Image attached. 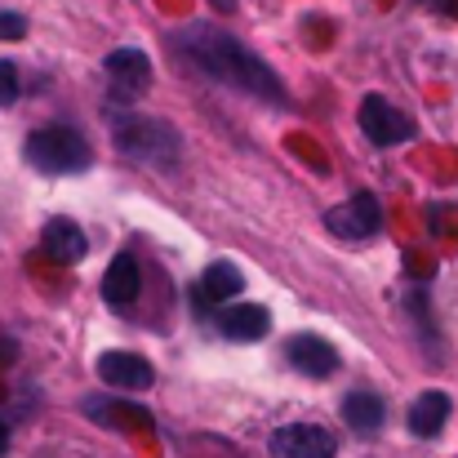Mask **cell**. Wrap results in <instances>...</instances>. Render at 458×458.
<instances>
[{"label": "cell", "mask_w": 458, "mask_h": 458, "mask_svg": "<svg viewBox=\"0 0 458 458\" xmlns=\"http://www.w3.org/2000/svg\"><path fill=\"white\" fill-rule=\"evenodd\" d=\"M437 4H445V13H454L458 18V0H437Z\"/></svg>", "instance_id": "21"}, {"label": "cell", "mask_w": 458, "mask_h": 458, "mask_svg": "<svg viewBox=\"0 0 458 458\" xmlns=\"http://www.w3.org/2000/svg\"><path fill=\"white\" fill-rule=\"evenodd\" d=\"M285 360L303 374V378H334L338 374V347L334 343H325L320 334H294L290 343H285Z\"/></svg>", "instance_id": "8"}, {"label": "cell", "mask_w": 458, "mask_h": 458, "mask_svg": "<svg viewBox=\"0 0 458 458\" xmlns=\"http://www.w3.org/2000/svg\"><path fill=\"white\" fill-rule=\"evenodd\" d=\"M272 454L276 458H334L338 437L320 423H290L272 432Z\"/></svg>", "instance_id": "7"}, {"label": "cell", "mask_w": 458, "mask_h": 458, "mask_svg": "<svg viewBox=\"0 0 458 458\" xmlns=\"http://www.w3.org/2000/svg\"><path fill=\"white\" fill-rule=\"evenodd\" d=\"M103 72L112 76V94L116 103H134L148 85H152V58L134 45H121L103 58Z\"/></svg>", "instance_id": "6"}, {"label": "cell", "mask_w": 458, "mask_h": 458, "mask_svg": "<svg viewBox=\"0 0 458 458\" xmlns=\"http://www.w3.org/2000/svg\"><path fill=\"white\" fill-rule=\"evenodd\" d=\"M174 54H182L191 67H200L209 81L227 85V89H241L250 98H263V103H285V85L281 76L241 40L232 36L227 27L218 22H182L174 36H169Z\"/></svg>", "instance_id": "1"}, {"label": "cell", "mask_w": 458, "mask_h": 458, "mask_svg": "<svg viewBox=\"0 0 458 458\" xmlns=\"http://www.w3.org/2000/svg\"><path fill=\"white\" fill-rule=\"evenodd\" d=\"M18 94H22V81H18V67H13L9 58H0V107H9V103H18Z\"/></svg>", "instance_id": "17"}, {"label": "cell", "mask_w": 458, "mask_h": 458, "mask_svg": "<svg viewBox=\"0 0 458 458\" xmlns=\"http://www.w3.org/2000/svg\"><path fill=\"white\" fill-rule=\"evenodd\" d=\"M445 419H450V392H441V387H432V392H423L414 405H410V432L414 437H437L441 428H445Z\"/></svg>", "instance_id": "16"}, {"label": "cell", "mask_w": 458, "mask_h": 458, "mask_svg": "<svg viewBox=\"0 0 458 458\" xmlns=\"http://www.w3.org/2000/svg\"><path fill=\"white\" fill-rule=\"evenodd\" d=\"M139 294H143V272H139V263H134L130 254H116V259L107 263V272H103V303L116 307V311H130Z\"/></svg>", "instance_id": "12"}, {"label": "cell", "mask_w": 458, "mask_h": 458, "mask_svg": "<svg viewBox=\"0 0 458 458\" xmlns=\"http://www.w3.org/2000/svg\"><path fill=\"white\" fill-rule=\"evenodd\" d=\"M40 250H45L54 263L72 267V263H81V259L89 254V236L81 232V223L54 218V223H45V232H40Z\"/></svg>", "instance_id": "13"}, {"label": "cell", "mask_w": 458, "mask_h": 458, "mask_svg": "<svg viewBox=\"0 0 458 458\" xmlns=\"http://www.w3.org/2000/svg\"><path fill=\"white\" fill-rule=\"evenodd\" d=\"M85 414L103 428H134V432H156V419L143 405H130V401H103V396H89L85 401Z\"/></svg>", "instance_id": "14"}, {"label": "cell", "mask_w": 458, "mask_h": 458, "mask_svg": "<svg viewBox=\"0 0 458 458\" xmlns=\"http://www.w3.org/2000/svg\"><path fill=\"white\" fill-rule=\"evenodd\" d=\"M209 9H218V13H236V0H205Z\"/></svg>", "instance_id": "19"}, {"label": "cell", "mask_w": 458, "mask_h": 458, "mask_svg": "<svg viewBox=\"0 0 458 458\" xmlns=\"http://www.w3.org/2000/svg\"><path fill=\"white\" fill-rule=\"evenodd\" d=\"M320 223H325V232L338 236V241H374V236L383 232V205H378L374 191H356V196H347L343 205L325 209Z\"/></svg>", "instance_id": "5"}, {"label": "cell", "mask_w": 458, "mask_h": 458, "mask_svg": "<svg viewBox=\"0 0 458 458\" xmlns=\"http://www.w3.org/2000/svg\"><path fill=\"white\" fill-rule=\"evenodd\" d=\"M356 121H360V134L374 143V148H396V143H410L419 134L414 116H405L396 103H387L383 94H365L360 107H356Z\"/></svg>", "instance_id": "4"}, {"label": "cell", "mask_w": 458, "mask_h": 458, "mask_svg": "<svg viewBox=\"0 0 458 458\" xmlns=\"http://www.w3.org/2000/svg\"><path fill=\"white\" fill-rule=\"evenodd\" d=\"M4 450H9V428L0 423V454H4Z\"/></svg>", "instance_id": "20"}, {"label": "cell", "mask_w": 458, "mask_h": 458, "mask_svg": "<svg viewBox=\"0 0 458 458\" xmlns=\"http://www.w3.org/2000/svg\"><path fill=\"white\" fill-rule=\"evenodd\" d=\"M27 36V18L18 9H0V40H22Z\"/></svg>", "instance_id": "18"}, {"label": "cell", "mask_w": 458, "mask_h": 458, "mask_svg": "<svg viewBox=\"0 0 458 458\" xmlns=\"http://www.w3.org/2000/svg\"><path fill=\"white\" fill-rule=\"evenodd\" d=\"M22 156L31 169L40 174H81L89 169V139L76 130V125H45V130H31L27 143H22Z\"/></svg>", "instance_id": "3"}, {"label": "cell", "mask_w": 458, "mask_h": 458, "mask_svg": "<svg viewBox=\"0 0 458 458\" xmlns=\"http://www.w3.org/2000/svg\"><path fill=\"white\" fill-rule=\"evenodd\" d=\"M98 378L107 387H121V392H148L156 383V369L139 352H103L98 356Z\"/></svg>", "instance_id": "11"}, {"label": "cell", "mask_w": 458, "mask_h": 458, "mask_svg": "<svg viewBox=\"0 0 458 458\" xmlns=\"http://www.w3.org/2000/svg\"><path fill=\"white\" fill-rule=\"evenodd\" d=\"M383 419H387L383 396H374V392H347V396H343V423H347L352 432L374 437V432L383 428Z\"/></svg>", "instance_id": "15"}, {"label": "cell", "mask_w": 458, "mask_h": 458, "mask_svg": "<svg viewBox=\"0 0 458 458\" xmlns=\"http://www.w3.org/2000/svg\"><path fill=\"white\" fill-rule=\"evenodd\" d=\"M214 325L232 343H263L272 334V311L263 303H232L214 316Z\"/></svg>", "instance_id": "10"}, {"label": "cell", "mask_w": 458, "mask_h": 458, "mask_svg": "<svg viewBox=\"0 0 458 458\" xmlns=\"http://www.w3.org/2000/svg\"><path fill=\"white\" fill-rule=\"evenodd\" d=\"M112 139L116 148L139 160V165H152V169H174L182 160V134L160 121V116H139V112H112Z\"/></svg>", "instance_id": "2"}, {"label": "cell", "mask_w": 458, "mask_h": 458, "mask_svg": "<svg viewBox=\"0 0 458 458\" xmlns=\"http://www.w3.org/2000/svg\"><path fill=\"white\" fill-rule=\"evenodd\" d=\"M196 311H205V307H218V303H232L236 294H245V272L232 263V259H214L205 272H200V281H196Z\"/></svg>", "instance_id": "9"}]
</instances>
